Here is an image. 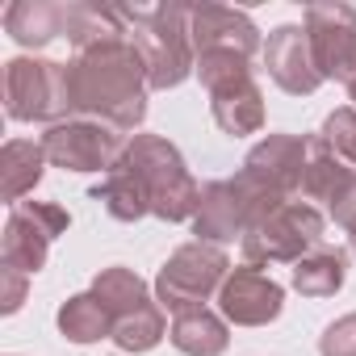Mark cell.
Returning a JSON list of instances; mask_svg holds the SVG:
<instances>
[{
  "instance_id": "obj_27",
  "label": "cell",
  "mask_w": 356,
  "mask_h": 356,
  "mask_svg": "<svg viewBox=\"0 0 356 356\" xmlns=\"http://www.w3.org/2000/svg\"><path fill=\"white\" fill-rule=\"evenodd\" d=\"M22 298H26V273H17V268H0V310L13 314V310L22 306Z\"/></svg>"
},
{
  "instance_id": "obj_26",
  "label": "cell",
  "mask_w": 356,
  "mask_h": 356,
  "mask_svg": "<svg viewBox=\"0 0 356 356\" xmlns=\"http://www.w3.org/2000/svg\"><path fill=\"white\" fill-rule=\"evenodd\" d=\"M318 352H323V356H356V314L335 318V323L323 331Z\"/></svg>"
},
{
  "instance_id": "obj_10",
  "label": "cell",
  "mask_w": 356,
  "mask_h": 356,
  "mask_svg": "<svg viewBox=\"0 0 356 356\" xmlns=\"http://www.w3.org/2000/svg\"><path fill=\"white\" fill-rule=\"evenodd\" d=\"M306 38L323 80H352L356 76V9L352 5H310L306 9Z\"/></svg>"
},
{
  "instance_id": "obj_24",
  "label": "cell",
  "mask_w": 356,
  "mask_h": 356,
  "mask_svg": "<svg viewBox=\"0 0 356 356\" xmlns=\"http://www.w3.org/2000/svg\"><path fill=\"white\" fill-rule=\"evenodd\" d=\"M113 339L122 352H151L159 339H163V310L155 302H147L143 310L126 314L113 323Z\"/></svg>"
},
{
  "instance_id": "obj_12",
  "label": "cell",
  "mask_w": 356,
  "mask_h": 356,
  "mask_svg": "<svg viewBox=\"0 0 356 356\" xmlns=\"http://www.w3.org/2000/svg\"><path fill=\"white\" fill-rule=\"evenodd\" d=\"M189 38H193V55H239L252 59L260 47V30L248 13L227 9V5H202L189 17Z\"/></svg>"
},
{
  "instance_id": "obj_17",
  "label": "cell",
  "mask_w": 356,
  "mask_h": 356,
  "mask_svg": "<svg viewBox=\"0 0 356 356\" xmlns=\"http://www.w3.org/2000/svg\"><path fill=\"white\" fill-rule=\"evenodd\" d=\"M67 9L72 5H47V0H13L5 13V30L22 47H47L51 38L67 34Z\"/></svg>"
},
{
  "instance_id": "obj_9",
  "label": "cell",
  "mask_w": 356,
  "mask_h": 356,
  "mask_svg": "<svg viewBox=\"0 0 356 356\" xmlns=\"http://www.w3.org/2000/svg\"><path fill=\"white\" fill-rule=\"evenodd\" d=\"M122 134L97 118H67L42 134V151L55 168L67 172H109L122 155Z\"/></svg>"
},
{
  "instance_id": "obj_14",
  "label": "cell",
  "mask_w": 356,
  "mask_h": 356,
  "mask_svg": "<svg viewBox=\"0 0 356 356\" xmlns=\"http://www.w3.org/2000/svg\"><path fill=\"white\" fill-rule=\"evenodd\" d=\"M264 67L293 97H310L323 84V76L314 67V55H310L306 26H277L264 42Z\"/></svg>"
},
{
  "instance_id": "obj_16",
  "label": "cell",
  "mask_w": 356,
  "mask_h": 356,
  "mask_svg": "<svg viewBox=\"0 0 356 356\" xmlns=\"http://www.w3.org/2000/svg\"><path fill=\"white\" fill-rule=\"evenodd\" d=\"M210 109H214V122L227 134H235V138L239 134H256L264 126V97H260V88H256L252 76L214 88L210 92Z\"/></svg>"
},
{
  "instance_id": "obj_22",
  "label": "cell",
  "mask_w": 356,
  "mask_h": 356,
  "mask_svg": "<svg viewBox=\"0 0 356 356\" xmlns=\"http://www.w3.org/2000/svg\"><path fill=\"white\" fill-rule=\"evenodd\" d=\"M59 331L76 343H92L105 335L113 339V314L97 293H80V298H67L59 306Z\"/></svg>"
},
{
  "instance_id": "obj_11",
  "label": "cell",
  "mask_w": 356,
  "mask_h": 356,
  "mask_svg": "<svg viewBox=\"0 0 356 356\" xmlns=\"http://www.w3.org/2000/svg\"><path fill=\"white\" fill-rule=\"evenodd\" d=\"M306 155H310L306 138H298V134H268L264 143H256L248 151L243 176L256 181L260 189H268L273 197L289 202L302 189V181H306Z\"/></svg>"
},
{
  "instance_id": "obj_28",
  "label": "cell",
  "mask_w": 356,
  "mask_h": 356,
  "mask_svg": "<svg viewBox=\"0 0 356 356\" xmlns=\"http://www.w3.org/2000/svg\"><path fill=\"white\" fill-rule=\"evenodd\" d=\"M331 218H335V222H339L343 231H352V227H356V181H352V189H348V193H343V197L335 202Z\"/></svg>"
},
{
  "instance_id": "obj_8",
  "label": "cell",
  "mask_w": 356,
  "mask_h": 356,
  "mask_svg": "<svg viewBox=\"0 0 356 356\" xmlns=\"http://www.w3.org/2000/svg\"><path fill=\"white\" fill-rule=\"evenodd\" d=\"M67 227H72V218L55 202H22V206H13V214L5 222V239H0L5 268H17V273L34 277L47 264L51 239H59Z\"/></svg>"
},
{
  "instance_id": "obj_23",
  "label": "cell",
  "mask_w": 356,
  "mask_h": 356,
  "mask_svg": "<svg viewBox=\"0 0 356 356\" xmlns=\"http://www.w3.org/2000/svg\"><path fill=\"white\" fill-rule=\"evenodd\" d=\"M92 293L109 306V314H113V323L118 318H126V314H134V310H143L151 298H147V285H143V277L138 273H130V268H122V264H113V268H105V273H97V281H92Z\"/></svg>"
},
{
  "instance_id": "obj_2",
  "label": "cell",
  "mask_w": 356,
  "mask_h": 356,
  "mask_svg": "<svg viewBox=\"0 0 356 356\" xmlns=\"http://www.w3.org/2000/svg\"><path fill=\"white\" fill-rule=\"evenodd\" d=\"M118 163L126 172H134L147 197H151V214L163 218V222H185V218H197V206H202V189L189 176L181 151H176L168 138L159 134H134Z\"/></svg>"
},
{
  "instance_id": "obj_6",
  "label": "cell",
  "mask_w": 356,
  "mask_h": 356,
  "mask_svg": "<svg viewBox=\"0 0 356 356\" xmlns=\"http://www.w3.org/2000/svg\"><path fill=\"white\" fill-rule=\"evenodd\" d=\"M318 239H323V214L314 206L285 202L243 235V256L248 264H298L318 248Z\"/></svg>"
},
{
  "instance_id": "obj_4",
  "label": "cell",
  "mask_w": 356,
  "mask_h": 356,
  "mask_svg": "<svg viewBox=\"0 0 356 356\" xmlns=\"http://www.w3.org/2000/svg\"><path fill=\"white\" fill-rule=\"evenodd\" d=\"M285 202L273 197L268 189H260L256 181L239 172L235 181H210L202 189V206L193 218V235L202 243H231L235 235H248L256 222H264L273 210H281Z\"/></svg>"
},
{
  "instance_id": "obj_15",
  "label": "cell",
  "mask_w": 356,
  "mask_h": 356,
  "mask_svg": "<svg viewBox=\"0 0 356 356\" xmlns=\"http://www.w3.org/2000/svg\"><path fill=\"white\" fill-rule=\"evenodd\" d=\"M306 147H310V155H306V181H302V193H306L310 202H327V206L335 210V202H339V197L352 189V181H356V168L343 163V159L323 143V134L306 138Z\"/></svg>"
},
{
  "instance_id": "obj_29",
  "label": "cell",
  "mask_w": 356,
  "mask_h": 356,
  "mask_svg": "<svg viewBox=\"0 0 356 356\" xmlns=\"http://www.w3.org/2000/svg\"><path fill=\"white\" fill-rule=\"evenodd\" d=\"M348 97H352V101H356V76H352V80H348Z\"/></svg>"
},
{
  "instance_id": "obj_25",
  "label": "cell",
  "mask_w": 356,
  "mask_h": 356,
  "mask_svg": "<svg viewBox=\"0 0 356 356\" xmlns=\"http://www.w3.org/2000/svg\"><path fill=\"white\" fill-rule=\"evenodd\" d=\"M323 143L343 159V163H352L356 168V109H335L327 122H323Z\"/></svg>"
},
{
  "instance_id": "obj_1",
  "label": "cell",
  "mask_w": 356,
  "mask_h": 356,
  "mask_svg": "<svg viewBox=\"0 0 356 356\" xmlns=\"http://www.w3.org/2000/svg\"><path fill=\"white\" fill-rule=\"evenodd\" d=\"M63 88L67 113L97 118L113 130H134L147 113V63L130 34L76 51V59L63 63Z\"/></svg>"
},
{
  "instance_id": "obj_19",
  "label": "cell",
  "mask_w": 356,
  "mask_h": 356,
  "mask_svg": "<svg viewBox=\"0 0 356 356\" xmlns=\"http://www.w3.org/2000/svg\"><path fill=\"white\" fill-rule=\"evenodd\" d=\"M172 343L185 356H222L231 335H227V323L202 306V310H185L172 318Z\"/></svg>"
},
{
  "instance_id": "obj_3",
  "label": "cell",
  "mask_w": 356,
  "mask_h": 356,
  "mask_svg": "<svg viewBox=\"0 0 356 356\" xmlns=\"http://www.w3.org/2000/svg\"><path fill=\"white\" fill-rule=\"evenodd\" d=\"M193 9L185 5H159V9H126L130 42L147 63V88H176L193 67V38H189Z\"/></svg>"
},
{
  "instance_id": "obj_18",
  "label": "cell",
  "mask_w": 356,
  "mask_h": 356,
  "mask_svg": "<svg viewBox=\"0 0 356 356\" xmlns=\"http://www.w3.org/2000/svg\"><path fill=\"white\" fill-rule=\"evenodd\" d=\"M42 163H47L42 143H26V138L5 143V151H0V193H5V202L22 206V197L42 181Z\"/></svg>"
},
{
  "instance_id": "obj_20",
  "label": "cell",
  "mask_w": 356,
  "mask_h": 356,
  "mask_svg": "<svg viewBox=\"0 0 356 356\" xmlns=\"http://www.w3.org/2000/svg\"><path fill=\"white\" fill-rule=\"evenodd\" d=\"M92 197H97L118 222H134V218L151 214V197H147L143 181H138L134 172H126L122 163H113V168L105 172V181L92 189Z\"/></svg>"
},
{
  "instance_id": "obj_7",
  "label": "cell",
  "mask_w": 356,
  "mask_h": 356,
  "mask_svg": "<svg viewBox=\"0 0 356 356\" xmlns=\"http://www.w3.org/2000/svg\"><path fill=\"white\" fill-rule=\"evenodd\" d=\"M5 109L13 122H51L67 113L63 63L51 59H9L5 63Z\"/></svg>"
},
{
  "instance_id": "obj_5",
  "label": "cell",
  "mask_w": 356,
  "mask_h": 356,
  "mask_svg": "<svg viewBox=\"0 0 356 356\" xmlns=\"http://www.w3.org/2000/svg\"><path fill=\"white\" fill-rule=\"evenodd\" d=\"M231 277V260L222 248L214 243H185L181 252H172L168 264L155 277V293L159 306L172 314H185V310H202Z\"/></svg>"
},
{
  "instance_id": "obj_30",
  "label": "cell",
  "mask_w": 356,
  "mask_h": 356,
  "mask_svg": "<svg viewBox=\"0 0 356 356\" xmlns=\"http://www.w3.org/2000/svg\"><path fill=\"white\" fill-rule=\"evenodd\" d=\"M348 235H352V252H356V227H352V231H348Z\"/></svg>"
},
{
  "instance_id": "obj_21",
  "label": "cell",
  "mask_w": 356,
  "mask_h": 356,
  "mask_svg": "<svg viewBox=\"0 0 356 356\" xmlns=\"http://www.w3.org/2000/svg\"><path fill=\"white\" fill-rule=\"evenodd\" d=\"M348 277V256L339 248H314L293 264V289L306 298H331Z\"/></svg>"
},
{
  "instance_id": "obj_13",
  "label": "cell",
  "mask_w": 356,
  "mask_h": 356,
  "mask_svg": "<svg viewBox=\"0 0 356 356\" xmlns=\"http://www.w3.org/2000/svg\"><path fill=\"white\" fill-rule=\"evenodd\" d=\"M218 306L239 327H264V323H273L281 314L285 289L273 277H264L256 264H243V268H231L227 285L218 289Z\"/></svg>"
}]
</instances>
